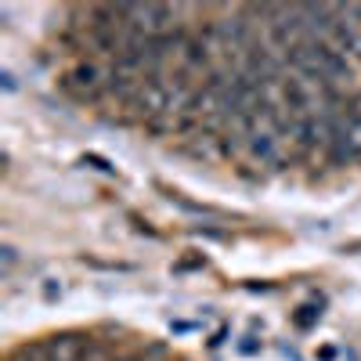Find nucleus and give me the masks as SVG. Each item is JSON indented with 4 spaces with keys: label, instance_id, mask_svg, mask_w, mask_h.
I'll use <instances>...</instances> for the list:
<instances>
[{
    "label": "nucleus",
    "instance_id": "f257e3e1",
    "mask_svg": "<svg viewBox=\"0 0 361 361\" xmlns=\"http://www.w3.org/2000/svg\"><path fill=\"white\" fill-rule=\"evenodd\" d=\"M137 116H145V119H159L166 109H170V87L166 83H159L156 76H148L137 90H134V98L127 102Z\"/></svg>",
    "mask_w": 361,
    "mask_h": 361
},
{
    "label": "nucleus",
    "instance_id": "f03ea898",
    "mask_svg": "<svg viewBox=\"0 0 361 361\" xmlns=\"http://www.w3.org/2000/svg\"><path fill=\"white\" fill-rule=\"evenodd\" d=\"M87 350H90L87 336H80V333H58V336L40 343V361H83Z\"/></svg>",
    "mask_w": 361,
    "mask_h": 361
},
{
    "label": "nucleus",
    "instance_id": "7ed1b4c3",
    "mask_svg": "<svg viewBox=\"0 0 361 361\" xmlns=\"http://www.w3.org/2000/svg\"><path fill=\"white\" fill-rule=\"evenodd\" d=\"M69 80H73V87L80 90V94H87V98L98 90V69H94V66H80Z\"/></svg>",
    "mask_w": 361,
    "mask_h": 361
},
{
    "label": "nucleus",
    "instance_id": "20e7f679",
    "mask_svg": "<svg viewBox=\"0 0 361 361\" xmlns=\"http://www.w3.org/2000/svg\"><path fill=\"white\" fill-rule=\"evenodd\" d=\"M8 361H40V347H22V350L11 354Z\"/></svg>",
    "mask_w": 361,
    "mask_h": 361
},
{
    "label": "nucleus",
    "instance_id": "39448f33",
    "mask_svg": "<svg viewBox=\"0 0 361 361\" xmlns=\"http://www.w3.org/2000/svg\"><path fill=\"white\" fill-rule=\"evenodd\" d=\"M0 253H4V267H11V264H15V250H11V246H4Z\"/></svg>",
    "mask_w": 361,
    "mask_h": 361
}]
</instances>
